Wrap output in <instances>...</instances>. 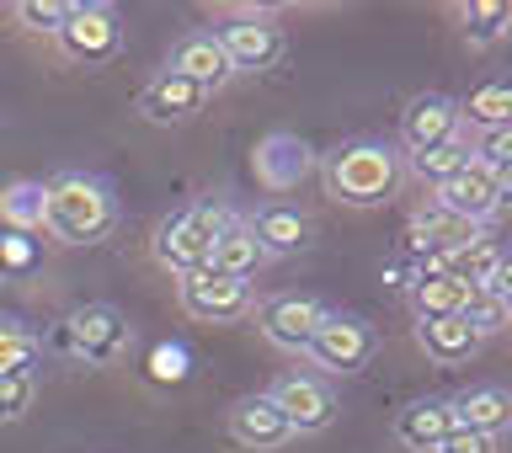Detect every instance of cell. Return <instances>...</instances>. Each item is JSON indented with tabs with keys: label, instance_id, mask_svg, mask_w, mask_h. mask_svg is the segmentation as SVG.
I'll use <instances>...</instances> for the list:
<instances>
[{
	"label": "cell",
	"instance_id": "obj_28",
	"mask_svg": "<svg viewBox=\"0 0 512 453\" xmlns=\"http://www.w3.org/2000/svg\"><path fill=\"white\" fill-rule=\"evenodd\" d=\"M459 320H464V326H470V331L480 336V342H486V336H496L502 326H512V310H507V304L491 294V288H470V299H464Z\"/></svg>",
	"mask_w": 512,
	"mask_h": 453
},
{
	"label": "cell",
	"instance_id": "obj_22",
	"mask_svg": "<svg viewBox=\"0 0 512 453\" xmlns=\"http://www.w3.org/2000/svg\"><path fill=\"white\" fill-rule=\"evenodd\" d=\"M262 262H267V256H262V246L251 240L246 219H230V224H224V235L214 240V256H208V267L224 272V278H251Z\"/></svg>",
	"mask_w": 512,
	"mask_h": 453
},
{
	"label": "cell",
	"instance_id": "obj_27",
	"mask_svg": "<svg viewBox=\"0 0 512 453\" xmlns=\"http://www.w3.org/2000/svg\"><path fill=\"white\" fill-rule=\"evenodd\" d=\"M470 155H475V150H470V139L459 134V139H443V144H432V150H416V155H411V171L422 176V182L443 187L448 176H454V171H459Z\"/></svg>",
	"mask_w": 512,
	"mask_h": 453
},
{
	"label": "cell",
	"instance_id": "obj_34",
	"mask_svg": "<svg viewBox=\"0 0 512 453\" xmlns=\"http://www.w3.org/2000/svg\"><path fill=\"white\" fill-rule=\"evenodd\" d=\"M438 453H496V438H486V432H464V427H454V432L443 438Z\"/></svg>",
	"mask_w": 512,
	"mask_h": 453
},
{
	"label": "cell",
	"instance_id": "obj_26",
	"mask_svg": "<svg viewBox=\"0 0 512 453\" xmlns=\"http://www.w3.org/2000/svg\"><path fill=\"white\" fill-rule=\"evenodd\" d=\"M0 224L11 235L43 230V182H11L0 192Z\"/></svg>",
	"mask_w": 512,
	"mask_h": 453
},
{
	"label": "cell",
	"instance_id": "obj_31",
	"mask_svg": "<svg viewBox=\"0 0 512 453\" xmlns=\"http://www.w3.org/2000/svg\"><path fill=\"white\" fill-rule=\"evenodd\" d=\"M11 16H16L27 32H59L64 16H70V6H59V0H16Z\"/></svg>",
	"mask_w": 512,
	"mask_h": 453
},
{
	"label": "cell",
	"instance_id": "obj_33",
	"mask_svg": "<svg viewBox=\"0 0 512 453\" xmlns=\"http://www.w3.org/2000/svg\"><path fill=\"white\" fill-rule=\"evenodd\" d=\"M470 150H475V160H486V166H512V123H507V128H491V134H480Z\"/></svg>",
	"mask_w": 512,
	"mask_h": 453
},
{
	"label": "cell",
	"instance_id": "obj_7",
	"mask_svg": "<svg viewBox=\"0 0 512 453\" xmlns=\"http://www.w3.org/2000/svg\"><path fill=\"white\" fill-rule=\"evenodd\" d=\"M59 48H64V59H75V64H107V59H118V48H123V27H118V16H112L107 6H70V16H64V27L54 32Z\"/></svg>",
	"mask_w": 512,
	"mask_h": 453
},
{
	"label": "cell",
	"instance_id": "obj_9",
	"mask_svg": "<svg viewBox=\"0 0 512 453\" xmlns=\"http://www.w3.org/2000/svg\"><path fill=\"white\" fill-rule=\"evenodd\" d=\"M128 342H134V331H128V320L112 310V304H86V310H75L70 326H64V347L86 363L123 358Z\"/></svg>",
	"mask_w": 512,
	"mask_h": 453
},
{
	"label": "cell",
	"instance_id": "obj_3",
	"mask_svg": "<svg viewBox=\"0 0 512 453\" xmlns=\"http://www.w3.org/2000/svg\"><path fill=\"white\" fill-rule=\"evenodd\" d=\"M235 214L224 203H192L182 208V214H171L166 224L155 230V262L166 272H198L208 267V256H214V240L224 235V224H230Z\"/></svg>",
	"mask_w": 512,
	"mask_h": 453
},
{
	"label": "cell",
	"instance_id": "obj_17",
	"mask_svg": "<svg viewBox=\"0 0 512 453\" xmlns=\"http://www.w3.org/2000/svg\"><path fill=\"white\" fill-rule=\"evenodd\" d=\"M448 432H454V406H448V400H411V406L395 416V438L411 453H438Z\"/></svg>",
	"mask_w": 512,
	"mask_h": 453
},
{
	"label": "cell",
	"instance_id": "obj_35",
	"mask_svg": "<svg viewBox=\"0 0 512 453\" xmlns=\"http://www.w3.org/2000/svg\"><path fill=\"white\" fill-rule=\"evenodd\" d=\"M486 288L512 310V256H502V262H496V272H491V283H486Z\"/></svg>",
	"mask_w": 512,
	"mask_h": 453
},
{
	"label": "cell",
	"instance_id": "obj_10",
	"mask_svg": "<svg viewBox=\"0 0 512 453\" xmlns=\"http://www.w3.org/2000/svg\"><path fill=\"white\" fill-rule=\"evenodd\" d=\"M315 166H320V155L299 134H267L262 144H256V155H251V171H256V182H262L267 192H294Z\"/></svg>",
	"mask_w": 512,
	"mask_h": 453
},
{
	"label": "cell",
	"instance_id": "obj_13",
	"mask_svg": "<svg viewBox=\"0 0 512 453\" xmlns=\"http://www.w3.org/2000/svg\"><path fill=\"white\" fill-rule=\"evenodd\" d=\"M459 134H464L459 102L454 96H438V91L416 96V102L406 107V118H400V144H406L411 155L432 150V144H443V139H459Z\"/></svg>",
	"mask_w": 512,
	"mask_h": 453
},
{
	"label": "cell",
	"instance_id": "obj_32",
	"mask_svg": "<svg viewBox=\"0 0 512 453\" xmlns=\"http://www.w3.org/2000/svg\"><path fill=\"white\" fill-rule=\"evenodd\" d=\"M150 374H155L160 384H182V379H187V352L171 347V342H160V347L150 352Z\"/></svg>",
	"mask_w": 512,
	"mask_h": 453
},
{
	"label": "cell",
	"instance_id": "obj_8",
	"mask_svg": "<svg viewBox=\"0 0 512 453\" xmlns=\"http://www.w3.org/2000/svg\"><path fill=\"white\" fill-rule=\"evenodd\" d=\"M214 38L224 48V59H230V70H272V64L283 59V27L272 22V16H230V22L214 27Z\"/></svg>",
	"mask_w": 512,
	"mask_h": 453
},
{
	"label": "cell",
	"instance_id": "obj_11",
	"mask_svg": "<svg viewBox=\"0 0 512 453\" xmlns=\"http://www.w3.org/2000/svg\"><path fill=\"white\" fill-rule=\"evenodd\" d=\"M432 208H443V214H454V219H464V224H475V230H480V224L496 214V176H491V166L470 155L438 187V203H432Z\"/></svg>",
	"mask_w": 512,
	"mask_h": 453
},
{
	"label": "cell",
	"instance_id": "obj_6",
	"mask_svg": "<svg viewBox=\"0 0 512 453\" xmlns=\"http://www.w3.org/2000/svg\"><path fill=\"white\" fill-rule=\"evenodd\" d=\"M320 320H326V304L310 294H272L267 304H256V326L278 352H310Z\"/></svg>",
	"mask_w": 512,
	"mask_h": 453
},
{
	"label": "cell",
	"instance_id": "obj_29",
	"mask_svg": "<svg viewBox=\"0 0 512 453\" xmlns=\"http://www.w3.org/2000/svg\"><path fill=\"white\" fill-rule=\"evenodd\" d=\"M38 358V336L22 320H0V374H22Z\"/></svg>",
	"mask_w": 512,
	"mask_h": 453
},
{
	"label": "cell",
	"instance_id": "obj_15",
	"mask_svg": "<svg viewBox=\"0 0 512 453\" xmlns=\"http://www.w3.org/2000/svg\"><path fill=\"white\" fill-rule=\"evenodd\" d=\"M230 438L240 448H251V453H272V448H283L288 438H294V427L283 422V411L272 406L267 395H246V400L230 406Z\"/></svg>",
	"mask_w": 512,
	"mask_h": 453
},
{
	"label": "cell",
	"instance_id": "obj_16",
	"mask_svg": "<svg viewBox=\"0 0 512 453\" xmlns=\"http://www.w3.org/2000/svg\"><path fill=\"white\" fill-rule=\"evenodd\" d=\"M448 406H454V427H464V432L496 438L502 427H512V390L507 384H475V390L454 395Z\"/></svg>",
	"mask_w": 512,
	"mask_h": 453
},
{
	"label": "cell",
	"instance_id": "obj_30",
	"mask_svg": "<svg viewBox=\"0 0 512 453\" xmlns=\"http://www.w3.org/2000/svg\"><path fill=\"white\" fill-rule=\"evenodd\" d=\"M32 395H38V384H32V368L22 374H0V422H16V416L32 411Z\"/></svg>",
	"mask_w": 512,
	"mask_h": 453
},
{
	"label": "cell",
	"instance_id": "obj_20",
	"mask_svg": "<svg viewBox=\"0 0 512 453\" xmlns=\"http://www.w3.org/2000/svg\"><path fill=\"white\" fill-rule=\"evenodd\" d=\"M171 70H176V75H187V80H198L203 91H214V86H224V80L235 75L214 32H192V38H182V43H176V54H171Z\"/></svg>",
	"mask_w": 512,
	"mask_h": 453
},
{
	"label": "cell",
	"instance_id": "obj_2",
	"mask_svg": "<svg viewBox=\"0 0 512 453\" xmlns=\"http://www.w3.org/2000/svg\"><path fill=\"white\" fill-rule=\"evenodd\" d=\"M326 192L347 208H374L395 192L400 182V150L390 139H347L320 160Z\"/></svg>",
	"mask_w": 512,
	"mask_h": 453
},
{
	"label": "cell",
	"instance_id": "obj_21",
	"mask_svg": "<svg viewBox=\"0 0 512 453\" xmlns=\"http://www.w3.org/2000/svg\"><path fill=\"white\" fill-rule=\"evenodd\" d=\"M470 240H480L475 224L443 214V208H427V214L411 219V251H416V256H427V251H432V256H448V251L470 246Z\"/></svg>",
	"mask_w": 512,
	"mask_h": 453
},
{
	"label": "cell",
	"instance_id": "obj_18",
	"mask_svg": "<svg viewBox=\"0 0 512 453\" xmlns=\"http://www.w3.org/2000/svg\"><path fill=\"white\" fill-rule=\"evenodd\" d=\"M246 230H251L256 246H262V256H294V251L310 246V219L288 203H267Z\"/></svg>",
	"mask_w": 512,
	"mask_h": 453
},
{
	"label": "cell",
	"instance_id": "obj_12",
	"mask_svg": "<svg viewBox=\"0 0 512 453\" xmlns=\"http://www.w3.org/2000/svg\"><path fill=\"white\" fill-rule=\"evenodd\" d=\"M267 400L283 411V422L294 427V432H326V427L336 422V395H331L315 374H288V379H278Z\"/></svg>",
	"mask_w": 512,
	"mask_h": 453
},
{
	"label": "cell",
	"instance_id": "obj_14",
	"mask_svg": "<svg viewBox=\"0 0 512 453\" xmlns=\"http://www.w3.org/2000/svg\"><path fill=\"white\" fill-rule=\"evenodd\" d=\"M203 102H208V91L198 86V80H187V75H176V70H160L150 86H144V96H139V112L150 123H187V118H198L203 112Z\"/></svg>",
	"mask_w": 512,
	"mask_h": 453
},
{
	"label": "cell",
	"instance_id": "obj_36",
	"mask_svg": "<svg viewBox=\"0 0 512 453\" xmlns=\"http://www.w3.org/2000/svg\"><path fill=\"white\" fill-rule=\"evenodd\" d=\"M491 176H496V214H502V208H512V166H491Z\"/></svg>",
	"mask_w": 512,
	"mask_h": 453
},
{
	"label": "cell",
	"instance_id": "obj_19",
	"mask_svg": "<svg viewBox=\"0 0 512 453\" xmlns=\"http://www.w3.org/2000/svg\"><path fill=\"white\" fill-rule=\"evenodd\" d=\"M416 347H422L438 368H464L480 352V336L464 326L459 315H448V320H422V326H416Z\"/></svg>",
	"mask_w": 512,
	"mask_h": 453
},
{
	"label": "cell",
	"instance_id": "obj_23",
	"mask_svg": "<svg viewBox=\"0 0 512 453\" xmlns=\"http://www.w3.org/2000/svg\"><path fill=\"white\" fill-rule=\"evenodd\" d=\"M459 123L475 128V134L507 128V123H512V86H507V80H486V86H475V91L459 102Z\"/></svg>",
	"mask_w": 512,
	"mask_h": 453
},
{
	"label": "cell",
	"instance_id": "obj_5",
	"mask_svg": "<svg viewBox=\"0 0 512 453\" xmlns=\"http://www.w3.org/2000/svg\"><path fill=\"white\" fill-rule=\"evenodd\" d=\"M374 352H379V331L368 326L363 315H331L320 320V331H315V342H310V358L315 368H326V374H363L368 363H374Z\"/></svg>",
	"mask_w": 512,
	"mask_h": 453
},
{
	"label": "cell",
	"instance_id": "obj_4",
	"mask_svg": "<svg viewBox=\"0 0 512 453\" xmlns=\"http://www.w3.org/2000/svg\"><path fill=\"white\" fill-rule=\"evenodd\" d=\"M176 299H182V310H187L192 320H203V326H235V320L256 315L251 283H246V278H224V272H214V267L182 272Z\"/></svg>",
	"mask_w": 512,
	"mask_h": 453
},
{
	"label": "cell",
	"instance_id": "obj_25",
	"mask_svg": "<svg viewBox=\"0 0 512 453\" xmlns=\"http://www.w3.org/2000/svg\"><path fill=\"white\" fill-rule=\"evenodd\" d=\"M459 22H464V43L486 48L512 32V6L507 0H470V6H459Z\"/></svg>",
	"mask_w": 512,
	"mask_h": 453
},
{
	"label": "cell",
	"instance_id": "obj_1",
	"mask_svg": "<svg viewBox=\"0 0 512 453\" xmlns=\"http://www.w3.org/2000/svg\"><path fill=\"white\" fill-rule=\"evenodd\" d=\"M43 230L59 246H96L118 230V198L102 176L64 171L43 187Z\"/></svg>",
	"mask_w": 512,
	"mask_h": 453
},
{
	"label": "cell",
	"instance_id": "obj_24",
	"mask_svg": "<svg viewBox=\"0 0 512 453\" xmlns=\"http://www.w3.org/2000/svg\"><path fill=\"white\" fill-rule=\"evenodd\" d=\"M496 262H502V251H496V240H470V246H459V251H448L443 256V272L454 283H464V288H486L491 283V272H496Z\"/></svg>",
	"mask_w": 512,
	"mask_h": 453
}]
</instances>
